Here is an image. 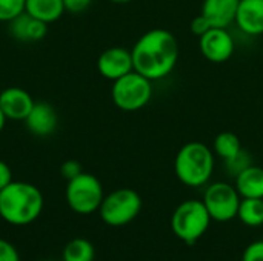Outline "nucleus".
I'll use <instances>...</instances> for the list:
<instances>
[{
	"instance_id": "9",
	"label": "nucleus",
	"mask_w": 263,
	"mask_h": 261,
	"mask_svg": "<svg viewBox=\"0 0 263 261\" xmlns=\"http://www.w3.org/2000/svg\"><path fill=\"white\" fill-rule=\"evenodd\" d=\"M200 54L211 63H225L236 51V42L228 28H211L199 37Z\"/></svg>"
},
{
	"instance_id": "7",
	"label": "nucleus",
	"mask_w": 263,
	"mask_h": 261,
	"mask_svg": "<svg viewBox=\"0 0 263 261\" xmlns=\"http://www.w3.org/2000/svg\"><path fill=\"white\" fill-rule=\"evenodd\" d=\"M103 186L100 180L88 172H82L72 180H68L65 198L68 208L79 215H91L99 212L103 202Z\"/></svg>"
},
{
	"instance_id": "19",
	"label": "nucleus",
	"mask_w": 263,
	"mask_h": 261,
	"mask_svg": "<svg viewBox=\"0 0 263 261\" xmlns=\"http://www.w3.org/2000/svg\"><path fill=\"white\" fill-rule=\"evenodd\" d=\"M96 249L94 245L86 238H74L68 242L63 249L62 261H94Z\"/></svg>"
},
{
	"instance_id": "26",
	"label": "nucleus",
	"mask_w": 263,
	"mask_h": 261,
	"mask_svg": "<svg viewBox=\"0 0 263 261\" xmlns=\"http://www.w3.org/2000/svg\"><path fill=\"white\" fill-rule=\"evenodd\" d=\"M213 26L208 23V20L202 15V14H199V15H196L193 20H191V25H190V29H191V32L194 34V35H197V37H200V35H203L206 31H210Z\"/></svg>"
},
{
	"instance_id": "4",
	"label": "nucleus",
	"mask_w": 263,
	"mask_h": 261,
	"mask_svg": "<svg viewBox=\"0 0 263 261\" xmlns=\"http://www.w3.org/2000/svg\"><path fill=\"white\" fill-rule=\"evenodd\" d=\"M213 218L202 200L182 202L171 215V231L185 245L197 243L208 231Z\"/></svg>"
},
{
	"instance_id": "28",
	"label": "nucleus",
	"mask_w": 263,
	"mask_h": 261,
	"mask_svg": "<svg viewBox=\"0 0 263 261\" xmlns=\"http://www.w3.org/2000/svg\"><path fill=\"white\" fill-rule=\"evenodd\" d=\"M11 182H12V171L5 162L0 160V191L6 188Z\"/></svg>"
},
{
	"instance_id": "25",
	"label": "nucleus",
	"mask_w": 263,
	"mask_h": 261,
	"mask_svg": "<svg viewBox=\"0 0 263 261\" xmlns=\"http://www.w3.org/2000/svg\"><path fill=\"white\" fill-rule=\"evenodd\" d=\"M0 261H20V255L11 242L0 238Z\"/></svg>"
},
{
	"instance_id": "1",
	"label": "nucleus",
	"mask_w": 263,
	"mask_h": 261,
	"mask_svg": "<svg viewBox=\"0 0 263 261\" xmlns=\"http://www.w3.org/2000/svg\"><path fill=\"white\" fill-rule=\"evenodd\" d=\"M134 71L151 82L168 77L177 66L180 48L176 35L165 28H153L137 38L131 49Z\"/></svg>"
},
{
	"instance_id": "27",
	"label": "nucleus",
	"mask_w": 263,
	"mask_h": 261,
	"mask_svg": "<svg viewBox=\"0 0 263 261\" xmlns=\"http://www.w3.org/2000/svg\"><path fill=\"white\" fill-rule=\"evenodd\" d=\"M92 3V0H63L65 5V11H69L72 14H80L85 9L89 8V5Z\"/></svg>"
},
{
	"instance_id": "6",
	"label": "nucleus",
	"mask_w": 263,
	"mask_h": 261,
	"mask_svg": "<svg viewBox=\"0 0 263 261\" xmlns=\"http://www.w3.org/2000/svg\"><path fill=\"white\" fill-rule=\"evenodd\" d=\"M142 211V197L129 188H120L103 197L99 208L102 222L112 228L126 226L134 222Z\"/></svg>"
},
{
	"instance_id": "8",
	"label": "nucleus",
	"mask_w": 263,
	"mask_h": 261,
	"mask_svg": "<svg viewBox=\"0 0 263 261\" xmlns=\"http://www.w3.org/2000/svg\"><path fill=\"white\" fill-rule=\"evenodd\" d=\"M202 202L214 222L227 223L237 218L242 197L234 185L227 182H214L206 186Z\"/></svg>"
},
{
	"instance_id": "12",
	"label": "nucleus",
	"mask_w": 263,
	"mask_h": 261,
	"mask_svg": "<svg viewBox=\"0 0 263 261\" xmlns=\"http://www.w3.org/2000/svg\"><path fill=\"white\" fill-rule=\"evenodd\" d=\"M234 23L251 37L263 34V0H240Z\"/></svg>"
},
{
	"instance_id": "24",
	"label": "nucleus",
	"mask_w": 263,
	"mask_h": 261,
	"mask_svg": "<svg viewBox=\"0 0 263 261\" xmlns=\"http://www.w3.org/2000/svg\"><path fill=\"white\" fill-rule=\"evenodd\" d=\"M82 172H83L82 165H80L77 160H66V162L60 166V174H62L63 178H66V182L76 178V177L80 175Z\"/></svg>"
},
{
	"instance_id": "10",
	"label": "nucleus",
	"mask_w": 263,
	"mask_h": 261,
	"mask_svg": "<svg viewBox=\"0 0 263 261\" xmlns=\"http://www.w3.org/2000/svg\"><path fill=\"white\" fill-rule=\"evenodd\" d=\"M97 71L99 74L111 82L129 74L134 71L131 49L122 46H112L105 49L97 58Z\"/></svg>"
},
{
	"instance_id": "5",
	"label": "nucleus",
	"mask_w": 263,
	"mask_h": 261,
	"mask_svg": "<svg viewBox=\"0 0 263 261\" xmlns=\"http://www.w3.org/2000/svg\"><path fill=\"white\" fill-rule=\"evenodd\" d=\"M153 83L154 82L137 71H131L129 74L112 82L111 98L114 105L125 112L140 111L153 100Z\"/></svg>"
},
{
	"instance_id": "17",
	"label": "nucleus",
	"mask_w": 263,
	"mask_h": 261,
	"mask_svg": "<svg viewBox=\"0 0 263 261\" xmlns=\"http://www.w3.org/2000/svg\"><path fill=\"white\" fill-rule=\"evenodd\" d=\"M25 12L49 25L52 22H57L63 15L65 5L63 0H26Z\"/></svg>"
},
{
	"instance_id": "29",
	"label": "nucleus",
	"mask_w": 263,
	"mask_h": 261,
	"mask_svg": "<svg viewBox=\"0 0 263 261\" xmlns=\"http://www.w3.org/2000/svg\"><path fill=\"white\" fill-rule=\"evenodd\" d=\"M6 117H5V114H3V111H2V108H0V132L3 131V128H5V123H6Z\"/></svg>"
},
{
	"instance_id": "14",
	"label": "nucleus",
	"mask_w": 263,
	"mask_h": 261,
	"mask_svg": "<svg viewBox=\"0 0 263 261\" xmlns=\"http://www.w3.org/2000/svg\"><path fill=\"white\" fill-rule=\"evenodd\" d=\"M8 31L12 35V38L18 42H40L45 38L48 32V25L31 17L26 12H22L11 22H8Z\"/></svg>"
},
{
	"instance_id": "3",
	"label": "nucleus",
	"mask_w": 263,
	"mask_h": 261,
	"mask_svg": "<svg viewBox=\"0 0 263 261\" xmlns=\"http://www.w3.org/2000/svg\"><path fill=\"white\" fill-rule=\"evenodd\" d=\"M214 151L200 142L183 145L174 158V172L188 188H202L210 183L214 172Z\"/></svg>"
},
{
	"instance_id": "22",
	"label": "nucleus",
	"mask_w": 263,
	"mask_h": 261,
	"mask_svg": "<svg viewBox=\"0 0 263 261\" xmlns=\"http://www.w3.org/2000/svg\"><path fill=\"white\" fill-rule=\"evenodd\" d=\"M26 0H0V22H11L22 12H25Z\"/></svg>"
},
{
	"instance_id": "2",
	"label": "nucleus",
	"mask_w": 263,
	"mask_h": 261,
	"mask_svg": "<svg viewBox=\"0 0 263 261\" xmlns=\"http://www.w3.org/2000/svg\"><path fill=\"white\" fill-rule=\"evenodd\" d=\"M40 189L26 182H11L0 191V218L12 226L34 223L43 211Z\"/></svg>"
},
{
	"instance_id": "20",
	"label": "nucleus",
	"mask_w": 263,
	"mask_h": 261,
	"mask_svg": "<svg viewBox=\"0 0 263 261\" xmlns=\"http://www.w3.org/2000/svg\"><path fill=\"white\" fill-rule=\"evenodd\" d=\"M213 151L217 157H220L223 162L233 158L236 154L242 151V143L240 138L230 131H223L216 135L214 143H213Z\"/></svg>"
},
{
	"instance_id": "21",
	"label": "nucleus",
	"mask_w": 263,
	"mask_h": 261,
	"mask_svg": "<svg viewBox=\"0 0 263 261\" xmlns=\"http://www.w3.org/2000/svg\"><path fill=\"white\" fill-rule=\"evenodd\" d=\"M223 165H225L227 172H228L231 177L236 178L242 171H245L248 166L253 165V157H251V154H250L247 149L242 148V151H240L239 154H236V155H234L233 158H230V160H225Z\"/></svg>"
},
{
	"instance_id": "13",
	"label": "nucleus",
	"mask_w": 263,
	"mask_h": 261,
	"mask_svg": "<svg viewBox=\"0 0 263 261\" xmlns=\"http://www.w3.org/2000/svg\"><path fill=\"white\" fill-rule=\"evenodd\" d=\"M57 112L55 109L45 102H35L31 112L25 118V125L32 135L48 137L57 128Z\"/></svg>"
},
{
	"instance_id": "15",
	"label": "nucleus",
	"mask_w": 263,
	"mask_h": 261,
	"mask_svg": "<svg viewBox=\"0 0 263 261\" xmlns=\"http://www.w3.org/2000/svg\"><path fill=\"white\" fill-rule=\"evenodd\" d=\"M240 0H203L200 14L213 28H228L236 20Z\"/></svg>"
},
{
	"instance_id": "23",
	"label": "nucleus",
	"mask_w": 263,
	"mask_h": 261,
	"mask_svg": "<svg viewBox=\"0 0 263 261\" xmlns=\"http://www.w3.org/2000/svg\"><path fill=\"white\" fill-rule=\"evenodd\" d=\"M242 261H263V240L250 243L242 254Z\"/></svg>"
},
{
	"instance_id": "16",
	"label": "nucleus",
	"mask_w": 263,
	"mask_h": 261,
	"mask_svg": "<svg viewBox=\"0 0 263 261\" xmlns=\"http://www.w3.org/2000/svg\"><path fill=\"white\" fill-rule=\"evenodd\" d=\"M242 198H263V168L251 165L234 178Z\"/></svg>"
},
{
	"instance_id": "18",
	"label": "nucleus",
	"mask_w": 263,
	"mask_h": 261,
	"mask_svg": "<svg viewBox=\"0 0 263 261\" xmlns=\"http://www.w3.org/2000/svg\"><path fill=\"white\" fill-rule=\"evenodd\" d=\"M237 218L250 228L263 225V198H242Z\"/></svg>"
},
{
	"instance_id": "30",
	"label": "nucleus",
	"mask_w": 263,
	"mask_h": 261,
	"mask_svg": "<svg viewBox=\"0 0 263 261\" xmlns=\"http://www.w3.org/2000/svg\"><path fill=\"white\" fill-rule=\"evenodd\" d=\"M109 2H112V3H116V5H125V3H129V2H133V0H109Z\"/></svg>"
},
{
	"instance_id": "11",
	"label": "nucleus",
	"mask_w": 263,
	"mask_h": 261,
	"mask_svg": "<svg viewBox=\"0 0 263 261\" xmlns=\"http://www.w3.org/2000/svg\"><path fill=\"white\" fill-rule=\"evenodd\" d=\"M34 105V98L23 88L11 86L0 92V108L8 120L25 122Z\"/></svg>"
}]
</instances>
